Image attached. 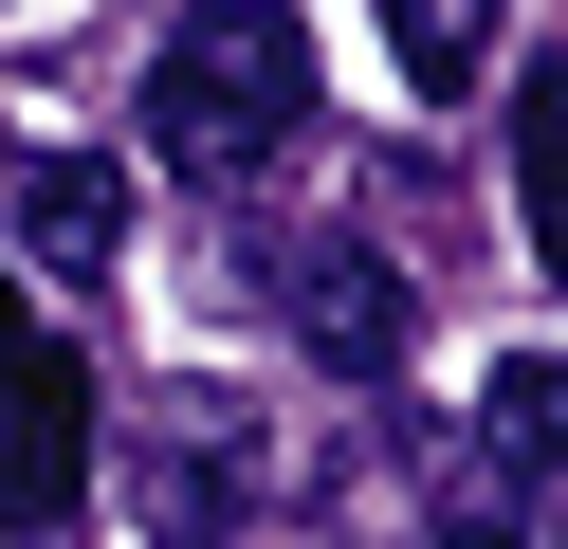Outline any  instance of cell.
<instances>
[{"label":"cell","instance_id":"cell-1","mask_svg":"<svg viewBox=\"0 0 568 549\" xmlns=\"http://www.w3.org/2000/svg\"><path fill=\"white\" fill-rule=\"evenodd\" d=\"M312 19L294 0H184L165 19V55H148V146L184 183H257V165H294V129H312Z\"/></svg>","mask_w":568,"mask_h":549},{"label":"cell","instance_id":"cell-2","mask_svg":"<svg viewBox=\"0 0 568 549\" xmlns=\"http://www.w3.org/2000/svg\"><path fill=\"white\" fill-rule=\"evenodd\" d=\"M74 476H92V366L19 329V293H0V531H55Z\"/></svg>","mask_w":568,"mask_h":549},{"label":"cell","instance_id":"cell-3","mask_svg":"<svg viewBox=\"0 0 568 549\" xmlns=\"http://www.w3.org/2000/svg\"><path fill=\"white\" fill-rule=\"evenodd\" d=\"M275 312H294V348L331 366V385H385V366H404V329H422V293L385 275L367 238H294V275H275Z\"/></svg>","mask_w":568,"mask_h":549},{"label":"cell","instance_id":"cell-4","mask_svg":"<svg viewBox=\"0 0 568 549\" xmlns=\"http://www.w3.org/2000/svg\"><path fill=\"white\" fill-rule=\"evenodd\" d=\"M19 256H38V275H111L129 256V183L92 165V146H38V165H19Z\"/></svg>","mask_w":568,"mask_h":549},{"label":"cell","instance_id":"cell-5","mask_svg":"<svg viewBox=\"0 0 568 549\" xmlns=\"http://www.w3.org/2000/svg\"><path fill=\"white\" fill-rule=\"evenodd\" d=\"M477 458L495 476H568V348H514L477 385Z\"/></svg>","mask_w":568,"mask_h":549},{"label":"cell","instance_id":"cell-6","mask_svg":"<svg viewBox=\"0 0 568 549\" xmlns=\"http://www.w3.org/2000/svg\"><path fill=\"white\" fill-rule=\"evenodd\" d=\"M514 183H531V256L568 275V55L514 73Z\"/></svg>","mask_w":568,"mask_h":549},{"label":"cell","instance_id":"cell-7","mask_svg":"<svg viewBox=\"0 0 568 549\" xmlns=\"http://www.w3.org/2000/svg\"><path fill=\"white\" fill-rule=\"evenodd\" d=\"M385 55H404V92H477L495 0H385Z\"/></svg>","mask_w":568,"mask_h":549},{"label":"cell","instance_id":"cell-8","mask_svg":"<svg viewBox=\"0 0 568 549\" xmlns=\"http://www.w3.org/2000/svg\"><path fill=\"white\" fill-rule=\"evenodd\" d=\"M440 549H531V512H514V476H458V495H440Z\"/></svg>","mask_w":568,"mask_h":549}]
</instances>
